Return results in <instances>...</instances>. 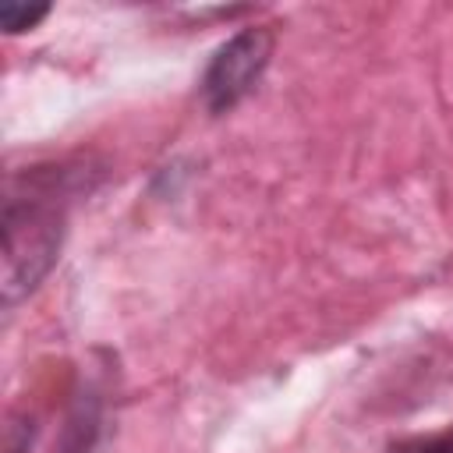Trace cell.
Wrapping results in <instances>:
<instances>
[{"label": "cell", "instance_id": "6da1fadb", "mask_svg": "<svg viewBox=\"0 0 453 453\" xmlns=\"http://www.w3.org/2000/svg\"><path fill=\"white\" fill-rule=\"evenodd\" d=\"M67 170L35 166L25 177H14L4 198V304L28 297L53 262L60 258L64 226H67Z\"/></svg>", "mask_w": 453, "mask_h": 453}, {"label": "cell", "instance_id": "7a4b0ae2", "mask_svg": "<svg viewBox=\"0 0 453 453\" xmlns=\"http://www.w3.org/2000/svg\"><path fill=\"white\" fill-rule=\"evenodd\" d=\"M273 32L269 28H241L230 35L209 60L202 74V103L209 113H230L262 78L273 57Z\"/></svg>", "mask_w": 453, "mask_h": 453}, {"label": "cell", "instance_id": "3957f363", "mask_svg": "<svg viewBox=\"0 0 453 453\" xmlns=\"http://www.w3.org/2000/svg\"><path fill=\"white\" fill-rule=\"evenodd\" d=\"M46 14H50V4H18V0L0 4V25H4V32H11V35L35 28Z\"/></svg>", "mask_w": 453, "mask_h": 453}, {"label": "cell", "instance_id": "277c9868", "mask_svg": "<svg viewBox=\"0 0 453 453\" xmlns=\"http://www.w3.org/2000/svg\"><path fill=\"white\" fill-rule=\"evenodd\" d=\"M389 453H453V425L442 432L396 439V442H389Z\"/></svg>", "mask_w": 453, "mask_h": 453}]
</instances>
